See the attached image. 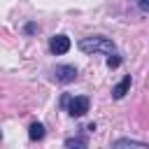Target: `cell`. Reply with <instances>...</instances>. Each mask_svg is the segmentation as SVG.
Segmentation results:
<instances>
[{
	"instance_id": "cell-10",
	"label": "cell",
	"mask_w": 149,
	"mask_h": 149,
	"mask_svg": "<svg viewBox=\"0 0 149 149\" xmlns=\"http://www.w3.org/2000/svg\"><path fill=\"white\" fill-rule=\"evenodd\" d=\"M137 7L142 12H149V0H137Z\"/></svg>"
},
{
	"instance_id": "cell-3",
	"label": "cell",
	"mask_w": 149,
	"mask_h": 149,
	"mask_svg": "<svg viewBox=\"0 0 149 149\" xmlns=\"http://www.w3.org/2000/svg\"><path fill=\"white\" fill-rule=\"evenodd\" d=\"M70 47H72V42H70L68 35H54V37L49 40V51H51L54 56H63V54H68Z\"/></svg>"
},
{
	"instance_id": "cell-2",
	"label": "cell",
	"mask_w": 149,
	"mask_h": 149,
	"mask_svg": "<svg viewBox=\"0 0 149 149\" xmlns=\"http://www.w3.org/2000/svg\"><path fill=\"white\" fill-rule=\"evenodd\" d=\"M61 105L68 109L70 116H84V114L88 112V107H91V100H88L86 95H74V98L63 95V102H61Z\"/></svg>"
},
{
	"instance_id": "cell-5",
	"label": "cell",
	"mask_w": 149,
	"mask_h": 149,
	"mask_svg": "<svg viewBox=\"0 0 149 149\" xmlns=\"http://www.w3.org/2000/svg\"><path fill=\"white\" fill-rule=\"evenodd\" d=\"M130 84H133V79H130V74H126V77H123V79L112 88V98H114V100H121V98L130 91Z\"/></svg>"
},
{
	"instance_id": "cell-12",
	"label": "cell",
	"mask_w": 149,
	"mask_h": 149,
	"mask_svg": "<svg viewBox=\"0 0 149 149\" xmlns=\"http://www.w3.org/2000/svg\"><path fill=\"white\" fill-rule=\"evenodd\" d=\"M0 140H2V130H0Z\"/></svg>"
},
{
	"instance_id": "cell-1",
	"label": "cell",
	"mask_w": 149,
	"mask_h": 149,
	"mask_svg": "<svg viewBox=\"0 0 149 149\" xmlns=\"http://www.w3.org/2000/svg\"><path fill=\"white\" fill-rule=\"evenodd\" d=\"M84 54H112L116 47L109 37H102V35H91V37H81L79 44H77Z\"/></svg>"
},
{
	"instance_id": "cell-11",
	"label": "cell",
	"mask_w": 149,
	"mask_h": 149,
	"mask_svg": "<svg viewBox=\"0 0 149 149\" xmlns=\"http://www.w3.org/2000/svg\"><path fill=\"white\" fill-rule=\"evenodd\" d=\"M23 30H26V35H33V33L37 30V26H35V23H28V26H26Z\"/></svg>"
},
{
	"instance_id": "cell-6",
	"label": "cell",
	"mask_w": 149,
	"mask_h": 149,
	"mask_svg": "<svg viewBox=\"0 0 149 149\" xmlns=\"http://www.w3.org/2000/svg\"><path fill=\"white\" fill-rule=\"evenodd\" d=\"M112 147H114V149H119V147H140V149H144L147 142H137V140H130V137H121V140H114Z\"/></svg>"
},
{
	"instance_id": "cell-4",
	"label": "cell",
	"mask_w": 149,
	"mask_h": 149,
	"mask_svg": "<svg viewBox=\"0 0 149 149\" xmlns=\"http://www.w3.org/2000/svg\"><path fill=\"white\" fill-rule=\"evenodd\" d=\"M54 79L61 84H70L77 79V68L74 65H56L54 68Z\"/></svg>"
},
{
	"instance_id": "cell-8",
	"label": "cell",
	"mask_w": 149,
	"mask_h": 149,
	"mask_svg": "<svg viewBox=\"0 0 149 149\" xmlns=\"http://www.w3.org/2000/svg\"><path fill=\"white\" fill-rule=\"evenodd\" d=\"M88 140L86 137H68L65 140V147H86Z\"/></svg>"
},
{
	"instance_id": "cell-9",
	"label": "cell",
	"mask_w": 149,
	"mask_h": 149,
	"mask_svg": "<svg viewBox=\"0 0 149 149\" xmlns=\"http://www.w3.org/2000/svg\"><path fill=\"white\" fill-rule=\"evenodd\" d=\"M119 65H121V56L112 51V54L107 56V68H109V70H114V68H119Z\"/></svg>"
},
{
	"instance_id": "cell-7",
	"label": "cell",
	"mask_w": 149,
	"mask_h": 149,
	"mask_svg": "<svg viewBox=\"0 0 149 149\" xmlns=\"http://www.w3.org/2000/svg\"><path fill=\"white\" fill-rule=\"evenodd\" d=\"M28 137H30V140H42V137H44V126H42L40 121L30 123V128H28Z\"/></svg>"
}]
</instances>
